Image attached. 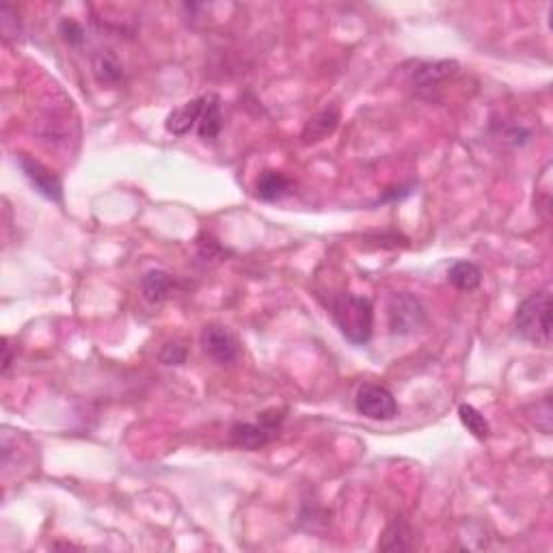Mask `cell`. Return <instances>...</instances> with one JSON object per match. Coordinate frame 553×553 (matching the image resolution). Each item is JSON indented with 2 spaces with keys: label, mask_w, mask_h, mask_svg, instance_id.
Instances as JSON below:
<instances>
[{
  "label": "cell",
  "mask_w": 553,
  "mask_h": 553,
  "mask_svg": "<svg viewBox=\"0 0 553 553\" xmlns=\"http://www.w3.org/2000/svg\"><path fill=\"white\" fill-rule=\"evenodd\" d=\"M331 318L340 333L348 342L355 346H366L372 340L375 333V305L370 298L357 296L351 292L333 294L331 303Z\"/></svg>",
  "instance_id": "obj_1"
},
{
  "label": "cell",
  "mask_w": 553,
  "mask_h": 553,
  "mask_svg": "<svg viewBox=\"0 0 553 553\" xmlns=\"http://www.w3.org/2000/svg\"><path fill=\"white\" fill-rule=\"evenodd\" d=\"M551 292H532L519 303L515 313V333L521 340L547 348L551 344Z\"/></svg>",
  "instance_id": "obj_2"
},
{
  "label": "cell",
  "mask_w": 553,
  "mask_h": 553,
  "mask_svg": "<svg viewBox=\"0 0 553 553\" xmlns=\"http://www.w3.org/2000/svg\"><path fill=\"white\" fill-rule=\"evenodd\" d=\"M283 422H286V411L281 408L264 411L256 422H236L229 428V443L249 452L262 450L277 439Z\"/></svg>",
  "instance_id": "obj_3"
},
{
  "label": "cell",
  "mask_w": 553,
  "mask_h": 553,
  "mask_svg": "<svg viewBox=\"0 0 553 553\" xmlns=\"http://www.w3.org/2000/svg\"><path fill=\"white\" fill-rule=\"evenodd\" d=\"M428 312L420 296L411 292H393L387 301V327L396 337H407L426 327Z\"/></svg>",
  "instance_id": "obj_4"
},
{
  "label": "cell",
  "mask_w": 553,
  "mask_h": 553,
  "mask_svg": "<svg viewBox=\"0 0 553 553\" xmlns=\"http://www.w3.org/2000/svg\"><path fill=\"white\" fill-rule=\"evenodd\" d=\"M458 66L452 59H441V61H413L411 69H407L408 84L415 91L417 98L437 99V93L441 91L443 84L456 76Z\"/></svg>",
  "instance_id": "obj_5"
},
{
  "label": "cell",
  "mask_w": 553,
  "mask_h": 553,
  "mask_svg": "<svg viewBox=\"0 0 553 553\" xmlns=\"http://www.w3.org/2000/svg\"><path fill=\"white\" fill-rule=\"evenodd\" d=\"M199 346H201L203 355L223 367L238 363L242 352L241 340L225 325H217V322L201 328V333H199Z\"/></svg>",
  "instance_id": "obj_6"
},
{
  "label": "cell",
  "mask_w": 553,
  "mask_h": 553,
  "mask_svg": "<svg viewBox=\"0 0 553 553\" xmlns=\"http://www.w3.org/2000/svg\"><path fill=\"white\" fill-rule=\"evenodd\" d=\"M355 408L359 415L375 422L396 420L398 413H400L393 393L385 385H378V383H363L359 387L355 393Z\"/></svg>",
  "instance_id": "obj_7"
},
{
  "label": "cell",
  "mask_w": 553,
  "mask_h": 553,
  "mask_svg": "<svg viewBox=\"0 0 553 553\" xmlns=\"http://www.w3.org/2000/svg\"><path fill=\"white\" fill-rule=\"evenodd\" d=\"M16 162L39 197L48 199L52 203H63V182L52 169L39 162L37 158L28 156V154H18Z\"/></svg>",
  "instance_id": "obj_8"
},
{
  "label": "cell",
  "mask_w": 553,
  "mask_h": 553,
  "mask_svg": "<svg viewBox=\"0 0 553 553\" xmlns=\"http://www.w3.org/2000/svg\"><path fill=\"white\" fill-rule=\"evenodd\" d=\"M91 74L93 78L107 89H119L126 83V69L122 59L111 48H98L91 52Z\"/></svg>",
  "instance_id": "obj_9"
},
{
  "label": "cell",
  "mask_w": 553,
  "mask_h": 553,
  "mask_svg": "<svg viewBox=\"0 0 553 553\" xmlns=\"http://www.w3.org/2000/svg\"><path fill=\"white\" fill-rule=\"evenodd\" d=\"M413 549H415V527H413V523L407 517L396 515L383 530L381 541H378V551L402 553Z\"/></svg>",
  "instance_id": "obj_10"
},
{
  "label": "cell",
  "mask_w": 553,
  "mask_h": 553,
  "mask_svg": "<svg viewBox=\"0 0 553 553\" xmlns=\"http://www.w3.org/2000/svg\"><path fill=\"white\" fill-rule=\"evenodd\" d=\"M203 104H206V96L195 98L191 99V102H184L182 107L173 108V111L167 115V119H164V130L173 134V137H186V134L199 123Z\"/></svg>",
  "instance_id": "obj_11"
},
{
  "label": "cell",
  "mask_w": 553,
  "mask_h": 553,
  "mask_svg": "<svg viewBox=\"0 0 553 553\" xmlns=\"http://www.w3.org/2000/svg\"><path fill=\"white\" fill-rule=\"evenodd\" d=\"M292 191H294V179L288 178L286 173L275 171V169L262 171L260 178L256 179V197L266 203L281 201V199L292 195Z\"/></svg>",
  "instance_id": "obj_12"
},
{
  "label": "cell",
  "mask_w": 553,
  "mask_h": 553,
  "mask_svg": "<svg viewBox=\"0 0 553 553\" xmlns=\"http://www.w3.org/2000/svg\"><path fill=\"white\" fill-rule=\"evenodd\" d=\"M178 281L171 273L161 271V268H154V271H147L141 279V294L143 298L149 303V305H162L169 296H171L173 290H176Z\"/></svg>",
  "instance_id": "obj_13"
},
{
  "label": "cell",
  "mask_w": 553,
  "mask_h": 553,
  "mask_svg": "<svg viewBox=\"0 0 553 553\" xmlns=\"http://www.w3.org/2000/svg\"><path fill=\"white\" fill-rule=\"evenodd\" d=\"M340 117L342 115L336 107H328L325 108V111L313 115L310 122L305 123V128H303V134H301L303 143H305V146H313V143L325 141V138H328L333 132L337 130V126H340Z\"/></svg>",
  "instance_id": "obj_14"
},
{
  "label": "cell",
  "mask_w": 553,
  "mask_h": 553,
  "mask_svg": "<svg viewBox=\"0 0 553 553\" xmlns=\"http://www.w3.org/2000/svg\"><path fill=\"white\" fill-rule=\"evenodd\" d=\"M223 130V111H221V98L217 93H208L206 104H203L201 117L197 123V134L203 141H214Z\"/></svg>",
  "instance_id": "obj_15"
},
{
  "label": "cell",
  "mask_w": 553,
  "mask_h": 553,
  "mask_svg": "<svg viewBox=\"0 0 553 553\" xmlns=\"http://www.w3.org/2000/svg\"><path fill=\"white\" fill-rule=\"evenodd\" d=\"M447 281L461 292H473L480 288L482 283V271L478 264H473L470 260H458L450 266L447 271Z\"/></svg>",
  "instance_id": "obj_16"
},
{
  "label": "cell",
  "mask_w": 553,
  "mask_h": 553,
  "mask_svg": "<svg viewBox=\"0 0 553 553\" xmlns=\"http://www.w3.org/2000/svg\"><path fill=\"white\" fill-rule=\"evenodd\" d=\"M458 420L462 426L471 432V437H476L478 441H486L491 437V423L476 407L471 405H461L458 407Z\"/></svg>",
  "instance_id": "obj_17"
},
{
  "label": "cell",
  "mask_w": 553,
  "mask_h": 553,
  "mask_svg": "<svg viewBox=\"0 0 553 553\" xmlns=\"http://www.w3.org/2000/svg\"><path fill=\"white\" fill-rule=\"evenodd\" d=\"M527 420H530L541 432L551 435L553 431V408H551V396H542L541 400L532 402L525 407Z\"/></svg>",
  "instance_id": "obj_18"
},
{
  "label": "cell",
  "mask_w": 553,
  "mask_h": 553,
  "mask_svg": "<svg viewBox=\"0 0 553 553\" xmlns=\"http://www.w3.org/2000/svg\"><path fill=\"white\" fill-rule=\"evenodd\" d=\"M491 130L500 141H504L510 147H525L532 141V130L521 126V123H500V128L491 126Z\"/></svg>",
  "instance_id": "obj_19"
},
{
  "label": "cell",
  "mask_w": 553,
  "mask_h": 553,
  "mask_svg": "<svg viewBox=\"0 0 553 553\" xmlns=\"http://www.w3.org/2000/svg\"><path fill=\"white\" fill-rule=\"evenodd\" d=\"M534 208H536V212L542 214L545 218L549 217V210H551V162L547 164L545 171H542V176L536 184Z\"/></svg>",
  "instance_id": "obj_20"
},
{
  "label": "cell",
  "mask_w": 553,
  "mask_h": 553,
  "mask_svg": "<svg viewBox=\"0 0 553 553\" xmlns=\"http://www.w3.org/2000/svg\"><path fill=\"white\" fill-rule=\"evenodd\" d=\"M197 253L201 260L218 262L227 256V249L223 247L217 238H212L210 233H201V236L197 238Z\"/></svg>",
  "instance_id": "obj_21"
},
{
  "label": "cell",
  "mask_w": 553,
  "mask_h": 553,
  "mask_svg": "<svg viewBox=\"0 0 553 553\" xmlns=\"http://www.w3.org/2000/svg\"><path fill=\"white\" fill-rule=\"evenodd\" d=\"M59 35H61L63 42L72 48H81L84 43V39H87V31H84V27L74 18L61 20V24H59Z\"/></svg>",
  "instance_id": "obj_22"
},
{
  "label": "cell",
  "mask_w": 553,
  "mask_h": 553,
  "mask_svg": "<svg viewBox=\"0 0 553 553\" xmlns=\"http://www.w3.org/2000/svg\"><path fill=\"white\" fill-rule=\"evenodd\" d=\"M186 359H188V348L179 342H167L161 348V352H158V361L169 367L182 366V363H186Z\"/></svg>",
  "instance_id": "obj_23"
},
{
  "label": "cell",
  "mask_w": 553,
  "mask_h": 553,
  "mask_svg": "<svg viewBox=\"0 0 553 553\" xmlns=\"http://www.w3.org/2000/svg\"><path fill=\"white\" fill-rule=\"evenodd\" d=\"M0 28H3V35L7 42L18 39L20 33H22L18 13L13 12V7L9 3H3V7H0Z\"/></svg>",
  "instance_id": "obj_24"
},
{
  "label": "cell",
  "mask_w": 553,
  "mask_h": 553,
  "mask_svg": "<svg viewBox=\"0 0 553 553\" xmlns=\"http://www.w3.org/2000/svg\"><path fill=\"white\" fill-rule=\"evenodd\" d=\"M417 182H408V184H400V186H393L383 191V195H378L375 206L378 203H398V201H405L407 197H411L415 193Z\"/></svg>",
  "instance_id": "obj_25"
},
{
  "label": "cell",
  "mask_w": 553,
  "mask_h": 553,
  "mask_svg": "<svg viewBox=\"0 0 553 553\" xmlns=\"http://www.w3.org/2000/svg\"><path fill=\"white\" fill-rule=\"evenodd\" d=\"M13 366V351H12V344H9L7 337H3V376L9 375Z\"/></svg>",
  "instance_id": "obj_26"
}]
</instances>
